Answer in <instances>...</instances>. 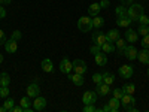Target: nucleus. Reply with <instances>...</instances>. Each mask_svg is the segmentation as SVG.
I'll list each match as a JSON object with an SVG mask.
<instances>
[{"instance_id":"nucleus-1","label":"nucleus","mask_w":149,"mask_h":112,"mask_svg":"<svg viewBox=\"0 0 149 112\" xmlns=\"http://www.w3.org/2000/svg\"><path fill=\"white\" fill-rule=\"evenodd\" d=\"M145 14V8L140 3H131L127 8V15L131 18V21H139V18Z\"/></svg>"},{"instance_id":"nucleus-2","label":"nucleus","mask_w":149,"mask_h":112,"mask_svg":"<svg viewBox=\"0 0 149 112\" xmlns=\"http://www.w3.org/2000/svg\"><path fill=\"white\" fill-rule=\"evenodd\" d=\"M78 29L82 32V33H86V32H91L94 27H93V18L90 17H81L78 20Z\"/></svg>"},{"instance_id":"nucleus-3","label":"nucleus","mask_w":149,"mask_h":112,"mask_svg":"<svg viewBox=\"0 0 149 112\" xmlns=\"http://www.w3.org/2000/svg\"><path fill=\"white\" fill-rule=\"evenodd\" d=\"M93 42L95 43V45H103V43H106L107 42V36H106V33H103L100 29H95L94 32H93Z\"/></svg>"},{"instance_id":"nucleus-4","label":"nucleus","mask_w":149,"mask_h":112,"mask_svg":"<svg viewBox=\"0 0 149 112\" xmlns=\"http://www.w3.org/2000/svg\"><path fill=\"white\" fill-rule=\"evenodd\" d=\"M73 63V70L74 73H79V75H86V72H88V67H86V63L84 60H74L72 61Z\"/></svg>"},{"instance_id":"nucleus-5","label":"nucleus","mask_w":149,"mask_h":112,"mask_svg":"<svg viewBox=\"0 0 149 112\" xmlns=\"http://www.w3.org/2000/svg\"><path fill=\"white\" fill-rule=\"evenodd\" d=\"M97 91H85L84 96H82V102L84 105H91V103H95L97 102Z\"/></svg>"},{"instance_id":"nucleus-6","label":"nucleus","mask_w":149,"mask_h":112,"mask_svg":"<svg viewBox=\"0 0 149 112\" xmlns=\"http://www.w3.org/2000/svg\"><path fill=\"white\" fill-rule=\"evenodd\" d=\"M27 96L30 99H34L37 96H40V88H39V84L37 82H31L29 87H27Z\"/></svg>"},{"instance_id":"nucleus-7","label":"nucleus","mask_w":149,"mask_h":112,"mask_svg":"<svg viewBox=\"0 0 149 112\" xmlns=\"http://www.w3.org/2000/svg\"><path fill=\"white\" fill-rule=\"evenodd\" d=\"M60 70L63 72L64 75H69L72 70H73V63L67 58V57H64L63 60H61V63H60Z\"/></svg>"},{"instance_id":"nucleus-8","label":"nucleus","mask_w":149,"mask_h":112,"mask_svg":"<svg viewBox=\"0 0 149 112\" xmlns=\"http://www.w3.org/2000/svg\"><path fill=\"white\" fill-rule=\"evenodd\" d=\"M133 73H134V69L130 64H124V66L119 67V75H121L124 79H130L133 76Z\"/></svg>"},{"instance_id":"nucleus-9","label":"nucleus","mask_w":149,"mask_h":112,"mask_svg":"<svg viewBox=\"0 0 149 112\" xmlns=\"http://www.w3.org/2000/svg\"><path fill=\"white\" fill-rule=\"evenodd\" d=\"M33 108H34L36 111H42V109H45V108H46V99L42 97V96L34 97V100H33Z\"/></svg>"},{"instance_id":"nucleus-10","label":"nucleus","mask_w":149,"mask_h":112,"mask_svg":"<svg viewBox=\"0 0 149 112\" xmlns=\"http://www.w3.org/2000/svg\"><path fill=\"white\" fill-rule=\"evenodd\" d=\"M137 49H136V46L134 45H131V46H127L125 48V51H124V55H125L128 60H136V58H137Z\"/></svg>"},{"instance_id":"nucleus-11","label":"nucleus","mask_w":149,"mask_h":112,"mask_svg":"<svg viewBox=\"0 0 149 112\" xmlns=\"http://www.w3.org/2000/svg\"><path fill=\"white\" fill-rule=\"evenodd\" d=\"M106 36H107V42H110V43H115V42L119 39V37H121L118 29H112V30H109V32L106 33Z\"/></svg>"},{"instance_id":"nucleus-12","label":"nucleus","mask_w":149,"mask_h":112,"mask_svg":"<svg viewBox=\"0 0 149 112\" xmlns=\"http://www.w3.org/2000/svg\"><path fill=\"white\" fill-rule=\"evenodd\" d=\"M125 41L130 42V43H136V42L139 41V34H137V32H134L133 29H128V30L125 32Z\"/></svg>"},{"instance_id":"nucleus-13","label":"nucleus","mask_w":149,"mask_h":112,"mask_svg":"<svg viewBox=\"0 0 149 112\" xmlns=\"http://www.w3.org/2000/svg\"><path fill=\"white\" fill-rule=\"evenodd\" d=\"M137 58L142 64H149V49L148 48H143L142 51L137 52Z\"/></svg>"},{"instance_id":"nucleus-14","label":"nucleus","mask_w":149,"mask_h":112,"mask_svg":"<svg viewBox=\"0 0 149 112\" xmlns=\"http://www.w3.org/2000/svg\"><path fill=\"white\" fill-rule=\"evenodd\" d=\"M131 22H133L131 18H130L128 15H125V17H119V18L116 20V26H118V27H122V29H127V27H130Z\"/></svg>"},{"instance_id":"nucleus-15","label":"nucleus","mask_w":149,"mask_h":112,"mask_svg":"<svg viewBox=\"0 0 149 112\" xmlns=\"http://www.w3.org/2000/svg\"><path fill=\"white\" fill-rule=\"evenodd\" d=\"M94 58H95V63H97L98 66H106V64H107V54L103 52V51H100L98 54H95Z\"/></svg>"},{"instance_id":"nucleus-16","label":"nucleus","mask_w":149,"mask_h":112,"mask_svg":"<svg viewBox=\"0 0 149 112\" xmlns=\"http://www.w3.org/2000/svg\"><path fill=\"white\" fill-rule=\"evenodd\" d=\"M40 67H42V70H43V72H46V73H52V72H54V64H52V61L49 60V58L42 60Z\"/></svg>"},{"instance_id":"nucleus-17","label":"nucleus","mask_w":149,"mask_h":112,"mask_svg":"<svg viewBox=\"0 0 149 112\" xmlns=\"http://www.w3.org/2000/svg\"><path fill=\"white\" fill-rule=\"evenodd\" d=\"M5 49H6V52H9V54H15L17 52V49H18V43L15 42V41H6V43H5Z\"/></svg>"},{"instance_id":"nucleus-18","label":"nucleus","mask_w":149,"mask_h":112,"mask_svg":"<svg viewBox=\"0 0 149 112\" xmlns=\"http://www.w3.org/2000/svg\"><path fill=\"white\" fill-rule=\"evenodd\" d=\"M97 94L98 96H102V97H104V96H107L109 93H110V85H107V84H100V85H97Z\"/></svg>"},{"instance_id":"nucleus-19","label":"nucleus","mask_w":149,"mask_h":112,"mask_svg":"<svg viewBox=\"0 0 149 112\" xmlns=\"http://www.w3.org/2000/svg\"><path fill=\"white\" fill-rule=\"evenodd\" d=\"M69 79H70L74 85H78V87L84 85V75H79V73H73V75H70V73H69Z\"/></svg>"},{"instance_id":"nucleus-20","label":"nucleus","mask_w":149,"mask_h":112,"mask_svg":"<svg viewBox=\"0 0 149 112\" xmlns=\"http://www.w3.org/2000/svg\"><path fill=\"white\" fill-rule=\"evenodd\" d=\"M121 103L122 106L125 108V106H130V105H134L136 103V99L133 97V94H124L122 99H121Z\"/></svg>"},{"instance_id":"nucleus-21","label":"nucleus","mask_w":149,"mask_h":112,"mask_svg":"<svg viewBox=\"0 0 149 112\" xmlns=\"http://www.w3.org/2000/svg\"><path fill=\"white\" fill-rule=\"evenodd\" d=\"M100 10H102L100 3H91L90 8H88V15L90 17H95V15L100 14Z\"/></svg>"},{"instance_id":"nucleus-22","label":"nucleus","mask_w":149,"mask_h":112,"mask_svg":"<svg viewBox=\"0 0 149 112\" xmlns=\"http://www.w3.org/2000/svg\"><path fill=\"white\" fill-rule=\"evenodd\" d=\"M107 105L110 106V111L112 112H118L119 111V106H121V100H119V99H116V97H112Z\"/></svg>"},{"instance_id":"nucleus-23","label":"nucleus","mask_w":149,"mask_h":112,"mask_svg":"<svg viewBox=\"0 0 149 112\" xmlns=\"http://www.w3.org/2000/svg\"><path fill=\"white\" fill-rule=\"evenodd\" d=\"M103 26H104V20H103V17H100V15L93 17V27H94V29H102Z\"/></svg>"},{"instance_id":"nucleus-24","label":"nucleus","mask_w":149,"mask_h":112,"mask_svg":"<svg viewBox=\"0 0 149 112\" xmlns=\"http://www.w3.org/2000/svg\"><path fill=\"white\" fill-rule=\"evenodd\" d=\"M125 42H127V41H125V39L122 41L121 37H119V39L115 42V43H116V51H118V54H119V55H122V54H124V51H125V48H127Z\"/></svg>"},{"instance_id":"nucleus-25","label":"nucleus","mask_w":149,"mask_h":112,"mask_svg":"<svg viewBox=\"0 0 149 112\" xmlns=\"http://www.w3.org/2000/svg\"><path fill=\"white\" fill-rule=\"evenodd\" d=\"M9 84H10V76H9V73L2 72V73H0V87H8Z\"/></svg>"},{"instance_id":"nucleus-26","label":"nucleus","mask_w":149,"mask_h":112,"mask_svg":"<svg viewBox=\"0 0 149 112\" xmlns=\"http://www.w3.org/2000/svg\"><path fill=\"white\" fill-rule=\"evenodd\" d=\"M103 82L107 84V85H112L115 82V75L110 73V72H104L103 73Z\"/></svg>"},{"instance_id":"nucleus-27","label":"nucleus","mask_w":149,"mask_h":112,"mask_svg":"<svg viewBox=\"0 0 149 112\" xmlns=\"http://www.w3.org/2000/svg\"><path fill=\"white\" fill-rule=\"evenodd\" d=\"M121 88H122L124 94H134V91H136V85H134V84H125L124 87H121Z\"/></svg>"},{"instance_id":"nucleus-28","label":"nucleus","mask_w":149,"mask_h":112,"mask_svg":"<svg viewBox=\"0 0 149 112\" xmlns=\"http://www.w3.org/2000/svg\"><path fill=\"white\" fill-rule=\"evenodd\" d=\"M115 14H116L118 18H119V17H125V15H127V8L122 6V5L116 6V8H115Z\"/></svg>"},{"instance_id":"nucleus-29","label":"nucleus","mask_w":149,"mask_h":112,"mask_svg":"<svg viewBox=\"0 0 149 112\" xmlns=\"http://www.w3.org/2000/svg\"><path fill=\"white\" fill-rule=\"evenodd\" d=\"M102 51H103V52H106V54L113 52V51H115V46H113V43L106 42V43H103V45H102Z\"/></svg>"},{"instance_id":"nucleus-30","label":"nucleus","mask_w":149,"mask_h":112,"mask_svg":"<svg viewBox=\"0 0 149 112\" xmlns=\"http://www.w3.org/2000/svg\"><path fill=\"white\" fill-rule=\"evenodd\" d=\"M19 105L24 108V109H27V108H30L33 103H31V100H30V97L27 96V97H22L21 100H19Z\"/></svg>"},{"instance_id":"nucleus-31","label":"nucleus","mask_w":149,"mask_h":112,"mask_svg":"<svg viewBox=\"0 0 149 112\" xmlns=\"http://www.w3.org/2000/svg\"><path fill=\"white\" fill-rule=\"evenodd\" d=\"M137 34H142V36L149 34V26H146V24H140L139 29H137Z\"/></svg>"},{"instance_id":"nucleus-32","label":"nucleus","mask_w":149,"mask_h":112,"mask_svg":"<svg viewBox=\"0 0 149 112\" xmlns=\"http://www.w3.org/2000/svg\"><path fill=\"white\" fill-rule=\"evenodd\" d=\"M93 81H94L97 85L103 84V73H94V75H93Z\"/></svg>"},{"instance_id":"nucleus-33","label":"nucleus","mask_w":149,"mask_h":112,"mask_svg":"<svg viewBox=\"0 0 149 112\" xmlns=\"http://www.w3.org/2000/svg\"><path fill=\"white\" fill-rule=\"evenodd\" d=\"M3 106H5V109H6V111H10L12 108L15 106V102L12 100V99H6L5 103H3Z\"/></svg>"},{"instance_id":"nucleus-34","label":"nucleus","mask_w":149,"mask_h":112,"mask_svg":"<svg viewBox=\"0 0 149 112\" xmlns=\"http://www.w3.org/2000/svg\"><path fill=\"white\" fill-rule=\"evenodd\" d=\"M112 93H113V97H116V99H122V96H124V91H122V88H113L112 90Z\"/></svg>"},{"instance_id":"nucleus-35","label":"nucleus","mask_w":149,"mask_h":112,"mask_svg":"<svg viewBox=\"0 0 149 112\" xmlns=\"http://www.w3.org/2000/svg\"><path fill=\"white\" fill-rule=\"evenodd\" d=\"M21 37H22L21 32H19V30H15L14 33H12V36H10V39H12V41H15V42H18V41L21 39Z\"/></svg>"},{"instance_id":"nucleus-36","label":"nucleus","mask_w":149,"mask_h":112,"mask_svg":"<svg viewBox=\"0 0 149 112\" xmlns=\"http://www.w3.org/2000/svg\"><path fill=\"white\" fill-rule=\"evenodd\" d=\"M8 96H9V88L8 87H0V97L6 99Z\"/></svg>"},{"instance_id":"nucleus-37","label":"nucleus","mask_w":149,"mask_h":112,"mask_svg":"<svg viewBox=\"0 0 149 112\" xmlns=\"http://www.w3.org/2000/svg\"><path fill=\"white\" fill-rule=\"evenodd\" d=\"M90 51H91V54H93V55H95V54H98V52L102 51V46H100V45H95V43H94V45H93V46L90 48Z\"/></svg>"},{"instance_id":"nucleus-38","label":"nucleus","mask_w":149,"mask_h":112,"mask_svg":"<svg viewBox=\"0 0 149 112\" xmlns=\"http://www.w3.org/2000/svg\"><path fill=\"white\" fill-rule=\"evenodd\" d=\"M82 111H84V112H95V111H97V108L94 106V103H91V105H85Z\"/></svg>"},{"instance_id":"nucleus-39","label":"nucleus","mask_w":149,"mask_h":112,"mask_svg":"<svg viewBox=\"0 0 149 112\" xmlns=\"http://www.w3.org/2000/svg\"><path fill=\"white\" fill-rule=\"evenodd\" d=\"M140 43H142V46H143V48H148V49H149V34L143 36V39L140 41Z\"/></svg>"},{"instance_id":"nucleus-40","label":"nucleus","mask_w":149,"mask_h":112,"mask_svg":"<svg viewBox=\"0 0 149 112\" xmlns=\"http://www.w3.org/2000/svg\"><path fill=\"white\" fill-rule=\"evenodd\" d=\"M139 22H140V24H146V26H149V17H146V15L143 14V15L139 18Z\"/></svg>"},{"instance_id":"nucleus-41","label":"nucleus","mask_w":149,"mask_h":112,"mask_svg":"<svg viewBox=\"0 0 149 112\" xmlns=\"http://www.w3.org/2000/svg\"><path fill=\"white\" fill-rule=\"evenodd\" d=\"M6 43V36L3 33V30H0V45H5Z\"/></svg>"},{"instance_id":"nucleus-42","label":"nucleus","mask_w":149,"mask_h":112,"mask_svg":"<svg viewBox=\"0 0 149 112\" xmlns=\"http://www.w3.org/2000/svg\"><path fill=\"white\" fill-rule=\"evenodd\" d=\"M109 5H110V2H109V0H102V2H100V8H102V9H106V8H109Z\"/></svg>"},{"instance_id":"nucleus-43","label":"nucleus","mask_w":149,"mask_h":112,"mask_svg":"<svg viewBox=\"0 0 149 112\" xmlns=\"http://www.w3.org/2000/svg\"><path fill=\"white\" fill-rule=\"evenodd\" d=\"M133 2H134V0H121V5H122V6H125V8H128Z\"/></svg>"},{"instance_id":"nucleus-44","label":"nucleus","mask_w":149,"mask_h":112,"mask_svg":"<svg viewBox=\"0 0 149 112\" xmlns=\"http://www.w3.org/2000/svg\"><path fill=\"white\" fill-rule=\"evenodd\" d=\"M10 112H24V108L19 105V106H14V108H12L10 109Z\"/></svg>"},{"instance_id":"nucleus-45","label":"nucleus","mask_w":149,"mask_h":112,"mask_svg":"<svg viewBox=\"0 0 149 112\" xmlns=\"http://www.w3.org/2000/svg\"><path fill=\"white\" fill-rule=\"evenodd\" d=\"M5 17H6V10H5V8H3V6H0V18L3 20Z\"/></svg>"},{"instance_id":"nucleus-46","label":"nucleus","mask_w":149,"mask_h":112,"mask_svg":"<svg viewBox=\"0 0 149 112\" xmlns=\"http://www.w3.org/2000/svg\"><path fill=\"white\" fill-rule=\"evenodd\" d=\"M12 0H0V5H9Z\"/></svg>"},{"instance_id":"nucleus-47","label":"nucleus","mask_w":149,"mask_h":112,"mask_svg":"<svg viewBox=\"0 0 149 112\" xmlns=\"http://www.w3.org/2000/svg\"><path fill=\"white\" fill-rule=\"evenodd\" d=\"M102 111H104V112H112V111H110V106H109V105L103 106V109H102Z\"/></svg>"},{"instance_id":"nucleus-48","label":"nucleus","mask_w":149,"mask_h":112,"mask_svg":"<svg viewBox=\"0 0 149 112\" xmlns=\"http://www.w3.org/2000/svg\"><path fill=\"white\" fill-rule=\"evenodd\" d=\"M3 63V54H0V64Z\"/></svg>"},{"instance_id":"nucleus-49","label":"nucleus","mask_w":149,"mask_h":112,"mask_svg":"<svg viewBox=\"0 0 149 112\" xmlns=\"http://www.w3.org/2000/svg\"><path fill=\"white\" fill-rule=\"evenodd\" d=\"M0 112H6V109H5V106H0Z\"/></svg>"},{"instance_id":"nucleus-50","label":"nucleus","mask_w":149,"mask_h":112,"mask_svg":"<svg viewBox=\"0 0 149 112\" xmlns=\"http://www.w3.org/2000/svg\"><path fill=\"white\" fill-rule=\"evenodd\" d=\"M148 76H149V69H148Z\"/></svg>"}]
</instances>
